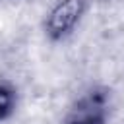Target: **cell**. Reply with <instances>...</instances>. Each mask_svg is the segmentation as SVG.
I'll list each match as a JSON object with an SVG mask.
<instances>
[{
  "label": "cell",
  "instance_id": "6da1fadb",
  "mask_svg": "<svg viewBox=\"0 0 124 124\" xmlns=\"http://www.w3.org/2000/svg\"><path fill=\"white\" fill-rule=\"evenodd\" d=\"M110 114V95L105 87H89L68 107L62 124H107Z\"/></svg>",
  "mask_w": 124,
  "mask_h": 124
},
{
  "label": "cell",
  "instance_id": "3957f363",
  "mask_svg": "<svg viewBox=\"0 0 124 124\" xmlns=\"http://www.w3.org/2000/svg\"><path fill=\"white\" fill-rule=\"evenodd\" d=\"M17 107V89L12 81L0 79V122L8 120Z\"/></svg>",
  "mask_w": 124,
  "mask_h": 124
},
{
  "label": "cell",
  "instance_id": "7a4b0ae2",
  "mask_svg": "<svg viewBox=\"0 0 124 124\" xmlns=\"http://www.w3.org/2000/svg\"><path fill=\"white\" fill-rule=\"evenodd\" d=\"M87 12V0H58L45 17V35L52 41L68 39Z\"/></svg>",
  "mask_w": 124,
  "mask_h": 124
}]
</instances>
